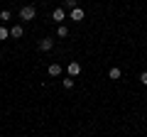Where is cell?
Segmentation results:
<instances>
[{
  "mask_svg": "<svg viewBox=\"0 0 147 137\" xmlns=\"http://www.w3.org/2000/svg\"><path fill=\"white\" fill-rule=\"evenodd\" d=\"M34 15H37V7L34 5H22L20 7V20L30 22V20H34Z\"/></svg>",
  "mask_w": 147,
  "mask_h": 137,
  "instance_id": "1",
  "label": "cell"
},
{
  "mask_svg": "<svg viewBox=\"0 0 147 137\" xmlns=\"http://www.w3.org/2000/svg\"><path fill=\"white\" fill-rule=\"evenodd\" d=\"M52 20L57 22V25H64V20H66V10H64V7H54V12H52Z\"/></svg>",
  "mask_w": 147,
  "mask_h": 137,
  "instance_id": "2",
  "label": "cell"
},
{
  "mask_svg": "<svg viewBox=\"0 0 147 137\" xmlns=\"http://www.w3.org/2000/svg\"><path fill=\"white\" fill-rule=\"evenodd\" d=\"M37 47L42 49V52H52V49H54V39H52V37H44V39L37 42Z\"/></svg>",
  "mask_w": 147,
  "mask_h": 137,
  "instance_id": "3",
  "label": "cell"
},
{
  "mask_svg": "<svg viewBox=\"0 0 147 137\" xmlns=\"http://www.w3.org/2000/svg\"><path fill=\"white\" fill-rule=\"evenodd\" d=\"M66 71H69V76H71V79H74V76H79V74H81V64H79V61H69Z\"/></svg>",
  "mask_w": 147,
  "mask_h": 137,
  "instance_id": "4",
  "label": "cell"
},
{
  "mask_svg": "<svg viewBox=\"0 0 147 137\" xmlns=\"http://www.w3.org/2000/svg\"><path fill=\"white\" fill-rule=\"evenodd\" d=\"M47 74H49V76H61V74H64V68H61V64H49V68H47Z\"/></svg>",
  "mask_w": 147,
  "mask_h": 137,
  "instance_id": "5",
  "label": "cell"
},
{
  "mask_svg": "<svg viewBox=\"0 0 147 137\" xmlns=\"http://www.w3.org/2000/svg\"><path fill=\"white\" fill-rule=\"evenodd\" d=\"M22 34H25V30H22V25H15V27L10 30V37H15V39H20Z\"/></svg>",
  "mask_w": 147,
  "mask_h": 137,
  "instance_id": "6",
  "label": "cell"
},
{
  "mask_svg": "<svg viewBox=\"0 0 147 137\" xmlns=\"http://www.w3.org/2000/svg\"><path fill=\"white\" fill-rule=\"evenodd\" d=\"M120 76H123V71H120V68H118V66H113V68H110V71H108V79H113V81H118V79H120Z\"/></svg>",
  "mask_w": 147,
  "mask_h": 137,
  "instance_id": "7",
  "label": "cell"
},
{
  "mask_svg": "<svg viewBox=\"0 0 147 137\" xmlns=\"http://www.w3.org/2000/svg\"><path fill=\"white\" fill-rule=\"evenodd\" d=\"M71 20H76V22L84 20V7H76V10H71Z\"/></svg>",
  "mask_w": 147,
  "mask_h": 137,
  "instance_id": "8",
  "label": "cell"
},
{
  "mask_svg": "<svg viewBox=\"0 0 147 137\" xmlns=\"http://www.w3.org/2000/svg\"><path fill=\"white\" fill-rule=\"evenodd\" d=\"M57 37H61V39L69 37V27H66V25H59V27H57Z\"/></svg>",
  "mask_w": 147,
  "mask_h": 137,
  "instance_id": "9",
  "label": "cell"
},
{
  "mask_svg": "<svg viewBox=\"0 0 147 137\" xmlns=\"http://www.w3.org/2000/svg\"><path fill=\"white\" fill-rule=\"evenodd\" d=\"M5 39H10V30L5 25H0V42H5Z\"/></svg>",
  "mask_w": 147,
  "mask_h": 137,
  "instance_id": "10",
  "label": "cell"
},
{
  "mask_svg": "<svg viewBox=\"0 0 147 137\" xmlns=\"http://www.w3.org/2000/svg\"><path fill=\"white\" fill-rule=\"evenodd\" d=\"M64 7H69V10H76V7H79V0H64Z\"/></svg>",
  "mask_w": 147,
  "mask_h": 137,
  "instance_id": "11",
  "label": "cell"
},
{
  "mask_svg": "<svg viewBox=\"0 0 147 137\" xmlns=\"http://www.w3.org/2000/svg\"><path fill=\"white\" fill-rule=\"evenodd\" d=\"M10 10H3V12H0V20H3V22H7V20H10Z\"/></svg>",
  "mask_w": 147,
  "mask_h": 137,
  "instance_id": "12",
  "label": "cell"
},
{
  "mask_svg": "<svg viewBox=\"0 0 147 137\" xmlns=\"http://www.w3.org/2000/svg\"><path fill=\"white\" fill-rule=\"evenodd\" d=\"M64 88H74V79H71V76H69V79H64Z\"/></svg>",
  "mask_w": 147,
  "mask_h": 137,
  "instance_id": "13",
  "label": "cell"
},
{
  "mask_svg": "<svg viewBox=\"0 0 147 137\" xmlns=\"http://www.w3.org/2000/svg\"><path fill=\"white\" fill-rule=\"evenodd\" d=\"M140 83L147 86V71H142V74H140Z\"/></svg>",
  "mask_w": 147,
  "mask_h": 137,
  "instance_id": "14",
  "label": "cell"
}]
</instances>
